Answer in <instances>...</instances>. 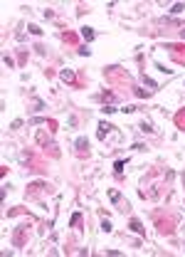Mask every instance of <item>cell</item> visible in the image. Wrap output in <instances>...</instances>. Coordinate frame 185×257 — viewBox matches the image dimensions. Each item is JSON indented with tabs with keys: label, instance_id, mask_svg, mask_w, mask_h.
Listing matches in <instances>:
<instances>
[{
	"label": "cell",
	"instance_id": "6da1fadb",
	"mask_svg": "<svg viewBox=\"0 0 185 257\" xmlns=\"http://www.w3.org/2000/svg\"><path fill=\"white\" fill-rule=\"evenodd\" d=\"M81 37H84L86 42H91V40H94V30H91V27H81Z\"/></svg>",
	"mask_w": 185,
	"mask_h": 257
},
{
	"label": "cell",
	"instance_id": "7a4b0ae2",
	"mask_svg": "<svg viewBox=\"0 0 185 257\" xmlns=\"http://www.w3.org/2000/svg\"><path fill=\"white\" fill-rule=\"evenodd\" d=\"M111 129H114V126H109V124H101V126H99V138H104Z\"/></svg>",
	"mask_w": 185,
	"mask_h": 257
},
{
	"label": "cell",
	"instance_id": "3957f363",
	"mask_svg": "<svg viewBox=\"0 0 185 257\" xmlns=\"http://www.w3.org/2000/svg\"><path fill=\"white\" fill-rule=\"evenodd\" d=\"M128 225H131V230H133V232H143V225L138 223V220H131Z\"/></svg>",
	"mask_w": 185,
	"mask_h": 257
},
{
	"label": "cell",
	"instance_id": "277c9868",
	"mask_svg": "<svg viewBox=\"0 0 185 257\" xmlns=\"http://www.w3.org/2000/svg\"><path fill=\"white\" fill-rule=\"evenodd\" d=\"M62 79H64V82H74V72L64 69V72H62Z\"/></svg>",
	"mask_w": 185,
	"mask_h": 257
},
{
	"label": "cell",
	"instance_id": "5b68a950",
	"mask_svg": "<svg viewBox=\"0 0 185 257\" xmlns=\"http://www.w3.org/2000/svg\"><path fill=\"white\" fill-rule=\"evenodd\" d=\"M183 10H185V5H183V3H175L173 8H170V12H173V15H178V12H183Z\"/></svg>",
	"mask_w": 185,
	"mask_h": 257
},
{
	"label": "cell",
	"instance_id": "8992f818",
	"mask_svg": "<svg viewBox=\"0 0 185 257\" xmlns=\"http://www.w3.org/2000/svg\"><path fill=\"white\" fill-rule=\"evenodd\" d=\"M123 166H126L123 161H116V163H114V171H116V173H123Z\"/></svg>",
	"mask_w": 185,
	"mask_h": 257
},
{
	"label": "cell",
	"instance_id": "52a82bcc",
	"mask_svg": "<svg viewBox=\"0 0 185 257\" xmlns=\"http://www.w3.org/2000/svg\"><path fill=\"white\" fill-rule=\"evenodd\" d=\"M104 114H114L116 111V106H111V104H104V109H101Z\"/></svg>",
	"mask_w": 185,
	"mask_h": 257
},
{
	"label": "cell",
	"instance_id": "ba28073f",
	"mask_svg": "<svg viewBox=\"0 0 185 257\" xmlns=\"http://www.w3.org/2000/svg\"><path fill=\"white\" fill-rule=\"evenodd\" d=\"M141 131H146V134H150V131H153V126H150L148 121H143V124H141Z\"/></svg>",
	"mask_w": 185,
	"mask_h": 257
},
{
	"label": "cell",
	"instance_id": "9c48e42d",
	"mask_svg": "<svg viewBox=\"0 0 185 257\" xmlns=\"http://www.w3.org/2000/svg\"><path fill=\"white\" fill-rule=\"evenodd\" d=\"M84 146H86V138H84V136L77 138V148H84Z\"/></svg>",
	"mask_w": 185,
	"mask_h": 257
},
{
	"label": "cell",
	"instance_id": "30bf717a",
	"mask_svg": "<svg viewBox=\"0 0 185 257\" xmlns=\"http://www.w3.org/2000/svg\"><path fill=\"white\" fill-rule=\"evenodd\" d=\"M101 230L109 232V230H111V223H109V220H104V223H101Z\"/></svg>",
	"mask_w": 185,
	"mask_h": 257
},
{
	"label": "cell",
	"instance_id": "8fae6325",
	"mask_svg": "<svg viewBox=\"0 0 185 257\" xmlns=\"http://www.w3.org/2000/svg\"><path fill=\"white\" fill-rule=\"evenodd\" d=\"M27 30H30L32 35H40V32H42V30H40V27H37V25H30V27H27Z\"/></svg>",
	"mask_w": 185,
	"mask_h": 257
},
{
	"label": "cell",
	"instance_id": "7c38bea8",
	"mask_svg": "<svg viewBox=\"0 0 185 257\" xmlns=\"http://www.w3.org/2000/svg\"><path fill=\"white\" fill-rule=\"evenodd\" d=\"M183 37H185V32H183Z\"/></svg>",
	"mask_w": 185,
	"mask_h": 257
}]
</instances>
